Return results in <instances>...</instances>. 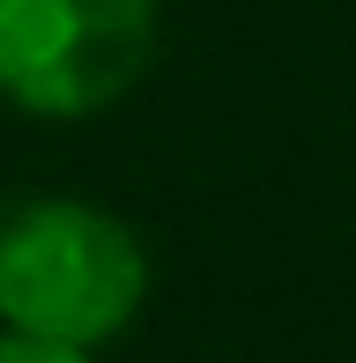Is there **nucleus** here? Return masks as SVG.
I'll return each mask as SVG.
<instances>
[{
  "label": "nucleus",
  "instance_id": "obj_3",
  "mask_svg": "<svg viewBox=\"0 0 356 363\" xmlns=\"http://www.w3.org/2000/svg\"><path fill=\"white\" fill-rule=\"evenodd\" d=\"M0 363H96V349H74V341H38V334H8V326H0Z\"/></svg>",
  "mask_w": 356,
  "mask_h": 363
},
{
  "label": "nucleus",
  "instance_id": "obj_1",
  "mask_svg": "<svg viewBox=\"0 0 356 363\" xmlns=\"http://www.w3.org/2000/svg\"><path fill=\"white\" fill-rule=\"evenodd\" d=\"M149 245L82 193H30L0 216V326L104 349L149 304Z\"/></svg>",
  "mask_w": 356,
  "mask_h": 363
},
{
  "label": "nucleus",
  "instance_id": "obj_2",
  "mask_svg": "<svg viewBox=\"0 0 356 363\" xmlns=\"http://www.w3.org/2000/svg\"><path fill=\"white\" fill-rule=\"evenodd\" d=\"M164 0H0V104L96 119L149 82Z\"/></svg>",
  "mask_w": 356,
  "mask_h": 363
}]
</instances>
